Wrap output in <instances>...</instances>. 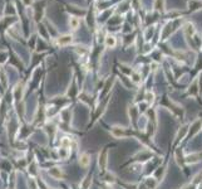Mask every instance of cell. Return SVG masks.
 Instances as JSON below:
<instances>
[{
  "mask_svg": "<svg viewBox=\"0 0 202 189\" xmlns=\"http://www.w3.org/2000/svg\"><path fill=\"white\" fill-rule=\"evenodd\" d=\"M71 25L73 29H77L79 25V19L78 18H71Z\"/></svg>",
  "mask_w": 202,
  "mask_h": 189,
  "instance_id": "obj_4",
  "label": "cell"
},
{
  "mask_svg": "<svg viewBox=\"0 0 202 189\" xmlns=\"http://www.w3.org/2000/svg\"><path fill=\"white\" fill-rule=\"evenodd\" d=\"M69 144H71V143H69L68 140H67V139H64V140H63V145H64V146H68Z\"/></svg>",
  "mask_w": 202,
  "mask_h": 189,
  "instance_id": "obj_5",
  "label": "cell"
},
{
  "mask_svg": "<svg viewBox=\"0 0 202 189\" xmlns=\"http://www.w3.org/2000/svg\"><path fill=\"white\" fill-rule=\"evenodd\" d=\"M72 35H63V37H60L59 39H58V43L60 44V46H65V44H69L71 42H72Z\"/></svg>",
  "mask_w": 202,
  "mask_h": 189,
  "instance_id": "obj_1",
  "label": "cell"
},
{
  "mask_svg": "<svg viewBox=\"0 0 202 189\" xmlns=\"http://www.w3.org/2000/svg\"><path fill=\"white\" fill-rule=\"evenodd\" d=\"M105 44L108 47H114L116 46V38L114 37H107L105 38Z\"/></svg>",
  "mask_w": 202,
  "mask_h": 189,
  "instance_id": "obj_3",
  "label": "cell"
},
{
  "mask_svg": "<svg viewBox=\"0 0 202 189\" xmlns=\"http://www.w3.org/2000/svg\"><path fill=\"white\" fill-rule=\"evenodd\" d=\"M89 161H90V159H89V155L88 154H82V155H80V158H79V164L80 165L87 167L89 164Z\"/></svg>",
  "mask_w": 202,
  "mask_h": 189,
  "instance_id": "obj_2",
  "label": "cell"
}]
</instances>
